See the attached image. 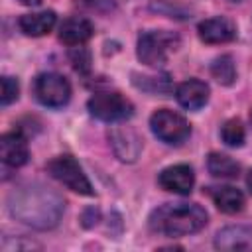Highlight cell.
I'll return each mask as SVG.
<instances>
[{
    "label": "cell",
    "instance_id": "9",
    "mask_svg": "<svg viewBox=\"0 0 252 252\" xmlns=\"http://www.w3.org/2000/svg\"><path fill=\"white\" fill-rule=\"evenodd\" d=\"M201 41L209 43V45H217V43H228L236 37V26L232 20L224 18V16H215L209 20H203L197 28Z\"/></svg>",
    "mask_w": 252,
    "mask_h": 252
},
{
    "label": "cell",
    "instance_id": "7",
    "mask_svg": "<svg viewBox=\"0 0 252 252\" xmlns=\"http://www.w3.org/2000/svg\"><path fill=\"white\" fill-rule=\"evenodd\" d=\"M35 98L49 108H61L71 98V85L59 73H41L33 81Z\"/></svg>",
    "mask_w": 252,
    "mask_h": 252
},
{
    "label": "cell",
    "instance_id": "1",
    "mask_svg": "<svg viewBox=\"0 0 252 252\" xmlns=\"http://www.w3.org/2000/svg\"><path fill=\"white\" fill-rule=\"evenodd\" d=\"M8 211L16 220L45 230L59 222L65 201L57 191L41 183H24L8 195Z\"/></svg>",
    "mask_w": 252,
    "mask_h": 252
},
{
    "label": "cell",
    "instance_id": "16",
    "mask_svg": "<svg viewBox=\"0 0 252 252\" xmlns=\"http://www.w3.org/2000/svg\"><path fill=\"white\" fill-rule=\"evenodd\" d=\"M55 22H57L55 12L53 10H43V12H35V14H24L18 20V26L26 35L39 37V35L49 33L55 28Z\"/></svg>",
    "mask_w": 252,
    "mask_h": 252
},
{
    "label": "cell",
    "instance_id": "11",
    "mask_svg": "<svg viewBox=\"0 0 252 252\" xmlns=\"http://www.w3.org/2000/svg\"><path fill=\"white\" fill-rule=\"evenodd\" d=\"M108 138L114 148V154L122 161H134L142 152V140L130 128H112L108 132Z\"/></svg>",
    "mask_w": 252,
    "mask_h": 252
},
{
    "label": "cell",
    "instance_id": "17",
    "mask_svg": "<svg viewBox=\"0 0 252 252\" xmlns=\"http://www.w3.org/2000/svg\"><path fill=\"white\" fill-rule=\"evenodd\" d=\"M207 169L213 177L219 179H234L240 173V165L238 161H234L230 156L226 154H219V152H211L207 158Z\"/></svg>",
    "mask_w": 252,
    "mask_h": 252
},
{
    "label": "cell",
    "instance_id": "22",
    "mask_svg": "<svg viewBox=\"0 0 252 252\" xmlns=\"http://www.w3.org/2000/svg\"><path fill=\"white\" fill-rule=\"evenodd\" d=\"M18 2L24 6H39L41 4V0H18Z\"/></svg>",
    "mask_w": 252,
    "mask_h": 252
},
{
    "label": "cell",
    "instance_id": "15",
    "mask_svg": "<svg viewBox=\"0 0 252 252\" xmlns=\"http://www.w3.org/2000/svg\"><path fill=\"white\" fill-rule=\"evenodd\" d=\"M209 197L213 199L215 207L220 213L226 215H234L240 213L244 209V195L240 189L232 187V185H220V187H209L207 189Z\"/></svg>",
    "mask_w": 252,
    "mask_h": 252
},
{
    "label": "cell",
    "instance_id": "6",
    "mask_svg": "<svg viewBox=\"0 0 252 252\" xmlns=\"http://www.w3.org/2000/svg\"><path fill=\"white\" fill-rule=\"evenodd\" d=\"M150 128L158 140H161L169 146H177V144L185 142L191 134L189 122L179 112H173L169 108H158L150 116Z\"/></svg>",
    "mask_w": 252,
    "mask_h": 252
},
{
    "label": "cell",
    "instance_id": "4",
    "mask_svg": "<svg viewBox=\"0 0 252 252\" xmlns=\"http://www.w3.org/2000/svg\"><path fill=\"white\" fill-rule=\"evenodd\" d=\"M89 112L104 122H120L128 120L134 114V104L116 91H100L94 93L87 102Z\"/></svg>",
    "mask_w": 252,
    "mask_h": 252
},
{
    "label": "cell",
    "instance_id": "10",
    "mask_svg": "<svg viewBox=\"0 0 252 252\" xmlns=\"http://www.w3.org/2000/svg\"><path fill=\"white\" fill-rule=\"evenodd\" d=\"M215 248L236 252V250H252V228L242 224L224 226L215 236Z\"/></svg>",
    "mask_w": 252,
    "mask_h": 252
},
{
    "label": "cell",
    "instance_id": "12",
    "mask_svg": "<svg viewBox=\"0 0 252 252\" xmlns=\"http://www.w3.org/2000/svg\"><path fill=\"white\" fill-rule=\"evenodd\" d=\"M0 156L2 161L10 167H20L28 161V142L20 132H6L0 138Z\"/></svg>",
    "mask_w": 252,
    "mask_h": 252
},
{
    "label": "cell",
    "instance_id": "23",
    "mask_svg": "<svg viewBox=\"0 0 252 252\" xmlns=\"http://www.w3.org/2000/svg\"><path fill=\"white\" fill-rule=\"evenodd\" d=\"M246 185H248V189H250V193H252V169H250L248 175H246Z\"/></svg>",
    "mask_w": 252,
    "mask_h": 252
},
{
    "label": "cell",
    "instance_id": "13",
    "mask_svg": "<svg viewBox=\"0 0 252 252\" xmlns=\"http://www.w3.org/2000/svg\"><path fill=\"white\" fill-rule=\"evenodd\" d=\"M175 98H177V102L183 108H187V110H199L209 100V85L205 81H199V79L183 81L175 89Z\"/></svg>",
    "mask_w": 252,
    "mask_h": 252
},
{
    "label": "cell",
    "instance_id": "2",
    "mask_svg": "<svg viewBox=\"0 0 252 252\" xmlns=\"http://www.w3.org/2000/svg\"><path fill=\"white\" fill-rule=\"evenodd\" d=\"M148 224L163 236H187L207 224V213L197 203H165L152 211Z\"/></svg>",
    "mask_w": 252,
    "mask_h": 252
},
{
    "label": "cell",
    "instance_id": "14",
    "mask_svg": "<svg viewBox=\"0 0 252 252\" xmlns=\"http://www.w3.org/2000/svg\"><path fill=\"white\" fill-rule=\"evenodd\" d=\"M93 24L87 18L81 16H71L67 20H63V24L59 26V39L71 47L75 45H83L85 41H89L93 37Z\"/></svg>",
    "mask_w": 252,
    "mask_h": 252
},
{
    "label": "cell",
    "instance_id": "20",
    "mask_svg": "<svg viewBox=\"0 0 252 252\" xmlns=\"http://www.w3.org/2000/svg\"><path fill=\"white\" fill-rule=\"evenodd\" d=\"M69 59L75 67V71L79 73H89L91 71V53L81 47V45H75L71 51H69Z\"/></svg>",
    "mask_w": 252,
    "mask_h": 252
},
{
    "label": "cell",
    "instance_id": "25",
    "mask_svg": "<svg viewBox=\"0 0 252 252\" xmlns=\"http://www.w3.org/2000/svg\"><path fill=\"white\" fill-rule=\"evenodd\" d=\"M232 2H240V0H232Z\"/></svg>",
    "mask_w": 252,
    "mask_h": 252
},
{
    "label": "cell",
    "instance_id": "19",
    "mask_svg": "<svg viewBox=\"0 0 252 252\" xmlns=\"http://www.w3.org/2000/svg\"><path fill=\"white\" fill-rule=\"evenodd\" d=\"M220 138L226 146L230 148H240L244 144V138H246V132H244V126L238 118H230L222 124L220 128Z\"/></svg>",
    "mask_w": 252,
    "mask_h": 252
},
{
    "label": "cell",
    "instance_id": "24",
    "mask_svg": "<svg viewBox=\"0 0 252 252\" xmlns=\"http://www.w3.org/2000/svg\"><path fill=\"white\" fill-rule=\"evenodd\" d=\"M250 122H252V108H250Z\"/></svg>",
    "mask_w": 252,
    "mask_h": 252
},
{
    "label": "cell",
    "instance_id": "3",
    "mask_svg": "<svg viewBox=\"0 0 252 252\" xmlns=\"http://www.w3.org/2000/svg\"><path fill=\"white\" fill-rule=\"evenodd\" d=\"M177 45H179L177 33L167 32V30H150V32L140 33L136 53L144 65L158 67L167 61V55L175 51Z\"/></svg>",
    "mask_w": 252,
    "mask_h": 252
},
{
    "label": "cell",
    "instance_id": "5",
    "mask_svg": "<svg viewBox=\"0 0 252 252\" xmlns=\"http://www.w3.org/2000/svg\"><path fill=\"white\" fill-rule=\"evenodd\" d=\"M47 173L57 179L61 185H65L67 189L79 193V195H94V189L89 181V177L85 175L83 167L79 165V161L73 156H57L47 163Z\"/></svg>",
    "mask_w": 252,
    "mask_h": 252
},
{
    "label": "cell",
    "instance_id": "18",
    "mask_svg": "<svg viewBox=\"0 0 252 252\" xmlns=\"http://www.w3.org/2000/svg\"><path fill=\"white\" fill-rule=\"evenodd\" d=\"M211 75H213V79L217 83H220L224 87L232 85L234 79H236V65H234L232 55H220V57H217L213 61V65H211Z\"/></svg>",
    "mask_w": 252,
    "mask_h": 252
},
{
    "label": "cell",
    "instance_id": "21",
    "mask_svg": "<svg viewBox=\"0 0 252 252\" xmlns=\"http://www.w3.org/2000/svg\"><path fill=\"white\" fill-rule=\"evenodd\" d=\"M18 94H20V85H18V81H16L14 77L4 75V77H2V94H0L2 106L12 104V102L18 98Z\"/></svg>",
    "mask_w": 252,
    "mask_h": 252
},
{
    "label": "cell",
    "instance_id": "8",
    "mask_svg": "<svg viewBox=\"0 0 252 252\" xmlns=\"http://www.w3.org/2000/svg\"><path fill=\"white\" fill-rule=\"evenodd\" d=\"M158 183L163 191L177 193V195H189L195 185V175L187 163H177V165H169L161 169V173L158 175Z\"/></svg>",
    "mask_w": 252,
    "mask_h": 252
}]
</instances>
